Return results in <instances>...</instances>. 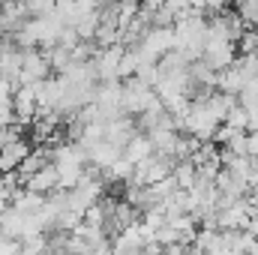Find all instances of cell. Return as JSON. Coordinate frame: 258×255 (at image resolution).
I'll return each mask as SVG.
<instances>
[{
	"mask_svg": "<svg viewBox=\"0 0 258 255\" xmlns=\"http://www.w3.org/2000/svg\"><path fill=\"white\" fill-rule=\"evenodd\" d=\"M234 57H237V45L228 42V39H207L204 48H201V60L210 66L213 72L231 66L234 63Z\"/></svg>",
	"mask_w": 258,
	"mask_h": 255,
	"instance_id": "1",
	"label": "cell"
},
{
	"mask_svg": "<svg viewBox=\"0 0 258 255\" xmlns=\"http://www.w3.org/2000/svg\"><path fill=\"white\" fill-rule=\"evenodd\" d=\"M120 153H123V147H117V144H111L108 138H102V141H96V144L87 147V165H93L99 174H105L108 165H111Z\"/></svg>",
	"mask_w": 258,
	"mask_h": 255,
	"instance_id": "2",
	"label": "cell"
},
{
	"mask_svg": "<svg viewBox=\"0 0 258 255\" xmlns=\"http://www.w3.org/2000/svg\"><path fill=\"white\" fill-rule=\"evenodd\" d=\"M21 186H27V189H33V192H42V195L57 192V168H54V162H48V165L36 168L30 177H24V180H21Z\"/></svg>",
	"mask_w": 258,
	"mask_h": 255,
	"instance_id": "3",
	"label": "cell"
},
{
	"mask_svg": "<svg viewBox=\"0 0 258 255\" xmlns=\"http://www.w3.org/2000/svg\"><path fill=\"white\" fill-rule=\"evenodd\" d=\"M27 150H30V144L21 135L18 138H9L6 144H0V171H15L18 162L27 156Z\"/></svg>",
	"mask_w": 258,
	"mask_h": 255,
	"instance_id": "4",
	"label": "cell"
},
{
	"mask_svg": "<svg viewBox=\"0 0 258 255\" xmlns=\"http://www.w3.org/2000/svg\"><path fill=\"white\" fill-rule=\"evenodd\" d=\"M153 153H156V150H153V141H150V135L141 132V129L123 144V156L132 159V162H141V159H147V156H153Z\"/></svg>",
	"mask_w": 258,
	"mask_h": 255,
	"instance_id": "5",
	"label": "cell"
},
{
	"mask_svg": "<svg viewBox=\"0 0 258 255\" xmlns=\"http://www.w3.org/2000/svg\"><path fill=\"white\" fill-rule=\"evenodd\" d=\"M150 135V141H153V150L156 153H162V156H171L174 153V141H177V129H150L147 132Z\"/></svg>",
	"mask_w": 258,
	"mask_h": 255,
	"instance_id": "6",
	"label": "cell"
},
{
	"mask_svg": "<svg viewBox=\"0 0 258 255\" xmlns=\"http://www.w3.org/2000/svg\"><path fill=\"white\" fill-rule=\"evenodd\" d=\"M132 168H135V162H132V159H126V156L120 153V156L108 165L105 177H108V180H117V183H126L129 177H132Z\"/></svg>",
	"mask_w": 258,
	"mask_h": 255,
	"instance_id": "7",
	"label": "cell"
},
{
	"mask_svg": "<svg viewBox=\"0 0 258 255\" xmlns=\"http://www.w3.org/2000/svg\"><path fill=\"white\" fill-rule=\"evenodd\" d=\"M57 168V189H72L84 177V165H54Z\"/></svg>",
	"mask_w": 258,
	"mask_h": 255,
	"instance_id": "8",
	"label": "cell"
},
{
	"mask_svg": "<svg viewBox=\"0 0 258 255\" xmlns=\"http://www.w3.org/2000/svg\"><path fill=\"white\" fill-rule=\"evenodd\" d=\"M222 123H228V126H234V129H249V108L240 105V102H234L228 108V114H225Z\"/></svg>",
	"mask_w": 258,
	"mask_h": 255,
	"instance_id": "9",
	"label": "cell"
},
{
	"mask_svg": "<svg viewBox=\"0 0 258 255\" xmlns=\"http://www.w3.org/2000/svg\"><path fill=\"white\" fill-rule=\"evenodd\" d=\"M12 252H21V240L9 237V234H0V255H12Z\"/></svg>",
	"mask_w": 258,
	"mask_h": 255,
	"instance_id": "10",
	"label": "cell"
},
{
	"mask_svg": "<svg viewBox=\"0 0 258 255\" xmlns=\"http://www.w3.org/2000/svg\"><path fill=\"white\" fill-rule=\"evenodd\" d=\"M246 108H249V129H258V99Z\"/></svg>",
	"mask_w": 258,
	"mask_h": 255,
	"instance_id": "11",
	"label": "cell"
},
{
	"mask_svg": "<svg viewBox=\"0 0 258 255\" xmlns=\"http://www.w3.org/2000/svg\"><path fill=\"white\" fill-rule=\"evenodd\" d=\"M162 3H165V0H141V9H147V12H156Z\"/></svg>",
	"mask_w": 258,
	"mask_h": 255,
	"instance_id": "12",
	"label": "cell"
},
{
	"mask_svg": "<svg viewBox=\"0 0 258 255\" xmlns=\"http://www.w3.org/2000/svg\"><path fill=\"white\" fill-rule=\"evenodd\" d=\"M246 192H249V201H255V204H258V183H252Z\"/></svg>",
	"mask_w": 258,
	"mask_h": 255,
	"instance_id": "13",
	"label": "cell"
}]
</instances>
